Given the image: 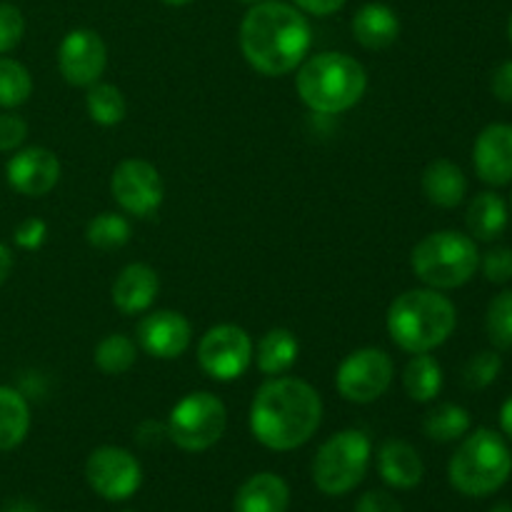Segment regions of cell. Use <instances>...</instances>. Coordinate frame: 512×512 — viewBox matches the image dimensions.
Wrapping results in <instances>:
<instances>
[{"instance_id": "24", "label": "cell", "mask_w": 512, "mask_h": 512, "mask_svg": "<svg viewBox=\"0 0 512 512\" xmlns=\"http://www.w3.org/2000/svg\"><path fill=\"white\" fill-rule=\"evenodd\" d=\"M403 388L415 403H433L443 390V368L430 353H418L403 370Z\"/></svg>"}, {"instance_id": "34", "label": "cell", "mask_w": 512, "mask_h": 512, "mask_svg": "<svg viewBox=\"0 0 512 512\" xmlns=\"http://www.w3.org/2000/svg\"><path fill=\"white\" fill-rule=\"evenodd\" d=\"M480 268H483L485 278L495 285H505L512 280V248L498 245V248L488 250L485 258H480Z\"/></svg>"}, {"instance_id": "2", "label": "cell", "mask_w": 512, "mask_h": 512, "mask_svg": "<svg viewBox=\"0 0 512 512\" xmlns=\"http://www.w3.org/2000/svg\"><path fill=\"white\" fill-rule=\"evenodd\" d=\"M313 45V30L303 10L283 0L250 5L240 23V50L265 78H283L298 70Z\"/></svg>"}, {"instance_id": "43", "label": "cell", "mask_w": 512, "mask_h": 512, "mask_svg": "<svg viewBox=\"0 0 512 512\" xmlns=\"http://www.w3.org/2000/svg\"><path fill=\"white\" fill-rule=\"evenodd\" d=\"M163 3L175 5V8H180V5H188V3H193V0H163Z\"/></svg>"}, {"instance_id": "21", "label": "cell", "mask_w": 512, "mask_h": 512, "mask_svg": "<svg viewBox=\"0 0 512 512\" xmlns=\"http://www.w3.org/2000/svg\"><path fill=\"white\" fill-rule=\"evenodd\" d=\"M423 193L438 208H458L468 193V178L453 160L438 158L423 170Z\"/></svg>"}, {"instance_id": "42", "label": "cell", "mask_w": 512, "mask_h": 512, "mask_svg": "<svg viewBox=\"0 0 512 512\" xmlns=\"http://www.w3.org/2000/svg\"><path fill=\"white\" fill-rule=\"evenodd\" d=\"M8 512H35V510H33V508H28V505L20 503V505H13V508H10Z\"/></svg>"}, {"instance_id": "13", "label": "cell", "mask_w": 512, "mask_h": 512, "mask_svg": "<svg viewBox=\"0 0 512 512\" xmlns=\"http://www.w3.org/2000/svg\"><path fill=\"white\" fill-rule=\"evenodd\" d=\"M108 65V45L95 30L75 28L60 40L58 70L63 80L75 88L98 83Z\"/></svg>"}, {"instance_id": "37", "label": "cell", "mask_w": 512, "mask_h": 512, "mask_svg": "<svg viewBox=\"0 0 512 512\" xmlns=\"http://www.w3.org/2000/svg\"><path fill=\"white\" fill-rule=\"evenodd\" d=\"M355 512H403V508L395 503V498L383 493V490H370V493H365L363 498L358 500Z\"/></svg>"}, {"instance_id": "31", "label": "cell", "mask_w": 512, "mask_h": 512, "mask_svg": "<svg viewBox=\"0 0 512 512\" xmlns=\"http://www.w3.org/2000/svg\"><path fill=\"white\" fill-rule=\"evenodd\" d=\"M485 330L498 350L512 348V290L495 295L485 313Z\"/></svg>"}, {"instance_id": "27", "label": "cell", "mask_w": 512, "mask_h": 512, "mask_svg": "<svg viewBox=\"0 0 512 512\" xmlns=\"http://www.w3.org/2000/svg\"><path fill=\"white\" fill-rule=\"evenodd\" d=\"M470 430V413L463 405L440 403L425 413L423 433L435 443H453Z\"/></svg>"}, {"instance_id": "46", "label": "cell", "mask_w": 512, "mask_h": 512, "mask_svg": "<svg viewBox=\"0 0 512 512\" xmlns=\"http://www.w3.org/2000/svg\"><path fill=\"white\" fill-rule=\"evenodd\" d=\"M508 33H510V40H512V15H510V25H508Z\"/></svg>"}, {"instance_id": "5", "label": "cell", "mask_w": 512, "mask_h": 512, "mask_svg": "<svg viewBox=\"0 0 512 512\" xmlns=\"http://www.w3.org/2000/svg\"><path fill=\"white\" fill-rule=\"evenodd\" d=\"M512 473V453L503 435L480 428L450 458V485L468 498H485L503 488Z\"/></svg>"}, {"instance_id": "15", "label": "cell", "mask_w": 512, "mask_h": 512, "mask_svg": "<svg viewBox=\"0 0 512 512\" xmlns=\"http://www.w3.org/2000/svg\"><path fill=\"white\" fill-rule=\"evenodd\" d=\"M5 178L15 193L25 198H43L58 185L60 160L53 150L40 145L20 148L5 165Z\"/></svg>"}, {"instance_id": "17", "label": "cell", "mask_w": 512, "mask_h": 512, "mask_svg": "<svg viewBox=\"0 0 512 512\" xmlns=\"http://www.w3.org/2000/svg\"><path fill=\"white\" fill-rule=\"evenodd\" d=\"M160 293V278L148 263L125 265L113 280L110 300L123 315H143L153 310Z\"/></svg>"}, {"instance_id": "19", "label": "cell", "mask_w": 512, "mask_h": 512, "mask_svg": "<svg viewBox=\"0 0 512 512\" xmlns=\"http://www.w3.org/2000/svg\"><path fill=\"white\" fill-rule=\"evenodd\" d=\"M380 478L398 490H410L420 485L425 475L423 458L405 440H385L378 450Z\"/></svg>"}, {"instance_id": "23", "label": "cell", "mask_w": 512, "mask_h": 512, "mask_svg": "<svg viewBox=\"0 0 512 512\" xmlns=\"http://www.w3.org/2000/svg\"><path fill=\"white\" fill-rule=\"evenodd\" d=\"M465 225H468L470 238L490 243V240L500 238L508 228V205L495 193L475 195L468 205Z\"/></svg>"}, {"instance_id": "12", "label": "cell", "mask_w": 512, "mask_h": 512, "mask_svg": "<svg viewBox=\"0 0 512 512\" xmlns=\"http://www.w3.org/2000/svg\"><path fill=\"white\" fill-rule=\"evenodd\" d=\"M88 485L105 500H128L143 483V470L130 450L103 445L90 453L85 463Z\"/></svg>"}, {"instance_id": "25", "label": "cell", "mask_w": 512, "mask_h": 512, "mask_svg": "<svg viewBox=\"0 0 512 512\" xmlns=\"http://www.w3.org/2000/svg\"><path fill=\"white\" fill-rule=\"evenodd\" d=\"M30 405L15 388L0 385V450H13L28 438Z\"/></svg>"}, {"instance_id": "7", "label": "cell", "mask_w": 512, "mask_h": 512, "mask_svg": "<svg viewBox=\"0 0 512 512\" xmlns=\"http://www.w3.org/2000/svg\"><path fill=\"white\" fill-rule=\"evenodd\" d=\"M373 458V443L358 428L330 435L313 460V480L320 493L345 495L363 483Z\"/></svg>"}, {"instance_id": "35", "label": "cell", "mask_w": 512, "mask_h": 512, "mask_svg": "<svg viewBox=\"0 0 512 512\" xmlns=\"http://www.w3.org/2000/svg\"><path fill=\"white\" fill-rule=\"evenodd\" d=\"M28 138V123L15 113H0V153H13Z\"/></svg>"}, {"instance_id": "29", "label": "cell", "mask_w": 512, "mask_h": 512, "mask_svg": "<svg viewBox=\"0 0 512 512\" xmlns=\"http://www.w3.org/2000/svg\"><path fill=\"white\" fill-rule=\"evenodd\" d=\"M130 235H133L130 220L120 213H100L85 225L88 245L95 250H103V253L125 248L130 243Z\"/></svg>"}, {"instance_id": "3", "label": "cell", "mask_w": 512, "mask_h": 512, "mask_svg": "<svg viewBox=\"0 0 512 512\" xmlns=\"http://www.w3.org/2000/svg\"><path fill=\"white\" fill-rule=\"evenodd\" d=\"M388 335L400 350L410 355L440 348L458 325L453 300L433 288L405 290L388 308Z\"/></svg>"}, {"instance_id": "45", "label": "cell", "mask_w": 512, "mask_h": 512, "mask_svg": "<svg viewBox=\"0 0 512 512\" xmlns=\"http://www.w3.org/2000/svg\"><path fill=\"white\" fill-rule=\"evenodd\" d=\"M240 3H245V5H258V3H265V0H240Z\"/></svg>"}, {"instance_id": "4", "label": "cell", "mask_w": 512, "mask_h": 512, "mask_svg": "<svg viewBox=\"0 0 512 512\" xmlns=\"http://www.w3.org/2000/svg\"><path fill=\"white\" fill-rule=\"evenodd\" d=\"M295 88L305 108L320 115H340L355 108L368 90L363 63L348 53H315L298 65Z\"/></svg>"}, {"instance_id": "1", "label": "cell", "mask_w": 512, "mask_h": 512, "mask_svg": "<svg viewBox=\"0 0 512 512\" xmlns=\"http://www.w3.org/2000/svg\"><path fill=\"white\" fill-rule=\"evenodd\" d=\"M323 423V398L310 383L290 375L265 380L250 403V433L275 453L298 450Z\"/></svg>"}, {"instance_id": "26", "label": "cell", "mask_w": 512, "mask_h": 512, "mask_svg": "<svg viewBox=\"0 0 512 512\" xmlns=\"http://www.w3.org/2000/svg\"><path fill=\"white\" fill-rule=\"evenodd\" d=\"M85 108H88L90 120L103 128H113V125L123 123L128 115V103L118 85L110 83H93L85 93Z\"/></svg>"}, {"instance_id": "32", "label": "cell", "mask_w": 512, "mask_h": 512, "mask_svg": "<svg viewBox=\"0 0 512 512\" xmlns=\"http://www.w3.org/2000/svg\"><path fill=\"white\" fill-rule=\"evenodd\" d=\"M500 370H503V358L498 353H493V350L475 353L463 368V385L470 390L488 388L498 380Z\"/></svg>"}, {"instance_id": "10", "label": "cell", "mask_w": 512, "mask_h": 512, "mask_svg": "<svg viewBox=\"0 0 512 512\" xmlns=\"http://www.w3.org/2000/svg\"><path fill=\"white\" fill-rule=\"evenodd\" d=\"M255 345L248 330L233 323H220L205 330L198 343V363L208 378L230 383L248 373L253 365Z\"/></svg>"}, {"instance_id": "33", "label": "cell", "mask_w": 512, "mask_h": 512, "mask_svg": "<svg viewBox=\"0 0 512 512\" xmlns=\"http://www.w3.org/2000/svg\"><path fill=\"white\" fill-rule=\"evenodd\" d=\"M25 35V18L18 5L0 3V55L10 53L20 45Z\"/></svg>"}, {"instance_id": "39", "label": "cell", "mask_w": 512, "mask_h": 512, "mask_svg": "<svg viewBox=\"0 0 512 512\" xmlns=\"http://www.w3.org/2000/svg\"><path fill=\"white\" fill-rule=\"evenodd\" d=\"M493 95L500 103L512 105V60L500 65L493 73Z\"/></svg>"}, {"instance_id": "14", "label": "cell", "mask_w": 512, "mask_h": 512, "mask_svg": "<svg viewBox=\"0 0 512 512\" xmlns=\"http://www.w3.org/2000/svg\"><path fill=\"white\" fill-rule=\"evenodd\" d=\"M135 340L150 358L175 360L188 353L193 343V325L178 310H148L140 318Z\"/></svg>"}, {"instance_id": "8", "label": "cell", "mask_w": 512, "mask_h": 512, "mask_svg": "<svg viewBox=\"0 0 512 512\" xmlns=\"http://www.w3.org/2000/svg\"><path fill=\"white\" fill-rule=\"evenodd\" d=\"M228 428V408L218 395L195 390L180 398L168 415V438L185 453L213 448Z\"/></svg>"}, {"instance_id": "40", "label": "cell", "mask_w": 512, "mask_h": 512, "mask_svg": "<svg viewBox=\"0 0 512 512\" xmlns=\"http://www.w3.org/2000/svg\"><path fill=\"white\" fill-rule=\"evenodd\" d=\"M13 265H15L13 250H10V245L0 243V285L10 278V273H13Z\"/></svg>"}, {"instance_id": "6", "label": "cell", "mask_w": 512, "mask_h": 512, "mask_svg": "<svg viewBox=\"0 0 512 512\" xmlns=\"http://www.w3.org/2000/svg\"><path fill=\"white\" fill-rule=\"evenodd\" d=\"M413 273L433 290L463 288L480 268L478 245L458 230H438L420 240L410 255Z\"/></svg>"}, {"instance_id": "41", "label": "cell", "mask_w": 512, "mask_h": 512, "mask_svg": "<svg viewBox=\"0 0 512 512\" xmlns=\"http://www.w3.org/2000/svg\"><path fill=\"white\" fill-rule=\"evenodd\" d=\"M500 428H503V433L512 440V395L505 400L503 408H500Z\"/></svg>"}, {"instance_id": "30", "label": "cell", "mask_w": 512, "mask_h": 512, "mask_svg": "<svg viewBox=\"0 0 512 512\" xmlns=\"http://www.w3.org/2000/svg\"><path fill=\"white\" fill-rule=\"evenodd\" d=\"M33 95V78L23 63L0 55V108L13 110L28 103Z\"/></svg>"}, {"instance_id": "36", "label": "cell", "mask_w": 512, "mask_h": 512, "mask_svg": "<svg viewBox=\"0 0 512 512\" xmlns=\"http://www.w3.org/2000/svg\"><path fill=\"white\" fill-rule=\"evenodd\" d=\"M45 238H48V225H45V220L40 218L23 220L13 233L15 245L23 250H38L40 245L45 243Z\"/></svg>"}, {"instance_id": "38", "label": "cell", "mask_w": 512, "mask_h": 512, "mask_svg": "<svg viewBox=\"0 0 512 512\" xmlns=\"http://www.w3.org/2000/svg\"><path fill=\"white\" fill-rule=\"evenodd\" d=\"M295 8L303 10L305 15H315V18H325V15H333L338 10H343V5L348 0H293Z\"/></svg>"}, {"instance_id": "44", "label": "cell", "mask_w": 512, "mask_h": 512, "mask_svg": "<svg viewBox=\"0 0 512 512\" xmlns=\"http://www.w3.org/2000/svg\"><path fill=\"white\" fill-rule=\"evenodd\" d=\"M490 512H512L510 505H498V508H493Z\"/></svg>"}, {"instance_id": "16", "label": "cell", "mask_w": 512, "mask_h": 512, "mask_svg": "<svg viewBox=\"0 0 512 512\" xmlns=\"http://www.w3.org/2000/svg\"><path fill=\"white\" fill-rule=\"evenodd\" d=\"M473 165L478 178L493 188L512 183V125L493 123L478 135Z\"/></svg>"}, {"instance_id": "9", "label": "cell", "mask_w": 512, "mask_h": 512, "mask_svg": "<svg viewBox=\"0 0 512 512\" xmlns=\"http://www.w3.org/2000/svg\"><path fill=\"white\" fill-rule=\"evenodd\" d=\"M395 378V363L383 348L353 350L335 373L340 398L355 405H368L383 398Z\"/></svg>"}, {"instance_id": "11", "label": "cell", "mask_w": 512, "mask_h": 512, "mask_svg": "<svg viewBox=\"0 0 512 512\" xmlns=\"http://www.w3.org/2000/svg\"><path fill=\"white\" fill-rule=\"evenodd\" d=\"M110 195L125 215L138 220L153 218L165 200V183L158 168L143 158H128L110 175Z\"/></svg>"}, {"instance_id": "28", "label": "cell", "mask_w": 512, "mask_h": 512, "mask_svg": "<svg viewBox=\"0 0 512 512\" xmlns=\"http://www.w3.org/2000/svg\"><path fill=\"white\" fill-rule=\"evenodd\" d=\"M95 368L105 375H123L138 360V343L123 333H110L95 345Z\"/></svg>"}, {"instance_id": "22", "label": "cell", "mask_w": 512, "mask_h": 512, "mask_svg": "<svg viewBox=\"0 0 512 512\" xmlns=\"http://www.w3.org/2000/svg\"><path fill=\"white\" fill-rule=\"evenodd\" d=\"M298 355L300 343L293 330L273 328L258 340L253 360L260 373L268 375V378H278V375H285L298 363Z\"/></svg>"}, {"instance_id": "18", "label": "cell", "mask_w": 512, "mask_h": 512, "mask_svg": "<svg viewBox=\"0 0 512 512\" xmlns=\"http://www.w3.org/2000/svg\"><path fill=\"white\" fill-rule=\"evenodd\" d=\"M350 30L365 50H388L400 38V18L390 5L365 3L353 15Z\"/></svg>"}, {"instance_id": "20", "label": "cell", "mask_w": 512, "mask_h": 512, "mask_svg": "<svg viewBox=\"0 0 512 512\" xmlns=\"http://www.w3.org/2000/svg\"><path fill=\"white\" fill-rule=\"evenodd\" d=\"M290 488L280 475L258 473L235 493V512H288Z\"/></svg>"}]
</instances>
